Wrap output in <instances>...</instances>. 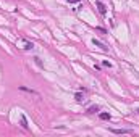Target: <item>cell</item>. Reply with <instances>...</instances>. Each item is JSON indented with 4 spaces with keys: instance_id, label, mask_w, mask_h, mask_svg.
<instances>
[{
    "instance_id": "obj_1",
    "label": "cell",
    "mask_w": 139,
    "mask_h": 137,
    "mask_svg": "<svg viewBox=\"0 0 139 137\" xmlns=\"http://www.w3.org/2000/svg\"><path fill=\"white\" fill-rule=\"evenodd\" d=\"M16 45H18L19 48H23V50H32V48H34V44L29 42V40H26V39H23V37H19L18 40H16Z\"/></svg>"
},
{
    "instance_id": "obj_9",
    "label": "cell",
    "mask_w": 139,
    "mask_h": 137,
    "mask_svg": "<svg viewBox=\"0 0 139 137\" xmlns=\"http://www.w3.org/2000/svg\"><path fill=\"white\" fill-rule=\"evenodd\" d=\"M74 98H76V102H79V103H81V102H83V94H81V92H78V94L74 95Z\"/></svg>"
},
{
    "instance_id": "obj_4",
    "label": "cell",
    "mask_w": 139,
    "mask_h": 137,
    "mask_svg": "<svg viewBox=\"0 0 139 137\" xmlns=\"http://www.w3.org/2000/svg\"><path fill=\"white\" fill-rule=\"evenodd\" d=\"M95 5H97V8H99V11H100V15H107V7L103 5L100 0H97L95 2Z\"/></svg>"
},
{
    "instance_id": "obj_8",
    "label": "cell",
    "mask_w": 139,
    "mask_h": 137,
    "mask_svg": "<svg viewBox=\"0 0 139 137\" xmlns=\"http://www.w3.org/2000/svg\"><path fill=\"white\" fill-rule=\"evenodd\" d=\"M87 113H99V107H97V105L89 107V108H87Z\"/></svg>"
},
{
    "instance_id": "obj_13",
    "label": "cell",
    "mask_w": 139,
    "mask_h": 137,
    "mask_svg": "<svg viewBox=\"0 0 139 137\" xmlns=\"http://www.w3.org/2000/svg\"><path fill=\"white\" fill-rule=\"evenodd\" d=\"M136 111H138V113H139V108H138V110H136Z\"/></svg>"
},
{
    "instance_id": "obj_5",
    "label": "cell",
    "mask_w": 139,
    "mask_h": 137,
    "mask_svg": "<svg viewBox=\"0 0 139 137\" xmlns=\"http://www.w3.org/2000/svg\"><path fill=\"white\" fill-rule=\"evenodd\" d=\"M19 90H23V92H28V94H32V95H39L34 89H29V87H24V86H19Z\"/></svg>"
},
{
    "instance_id": "obj_10",
    "label": "cell",
    "mask_w": 139,
    "mask_h": 137,
    "mask_svg": "<svg viewBox=\"0 0 139 137\" xmlns=\"http://www.w3.org/2000/svg\"><path fill=\"white\" fill-rule=\"evenodd\" d=\"M102 64H103V66H107V68H112V63H110V61H102Z\"/></svg>"
},
{
    "instance_id": "obj_11",
    "label": "cell",
    "mask_w": 139,
    "mask_h": 137,
    "mask_svg": "<svg viewBox=\"0 0 139 137\" xmlns=\"http://www.w3.org/2000/svg\"><path fill=\"white\" fill-rule=\"evenodd\" d=\"M66 2H68V3H79L81 0H66Z\"/></svg>"
},
{
    "instance_id": "obj_12",
    "label": "cell",
    "mask_w": 139,
    "mask_h": 137,
    "mask_svg": "<svg viewBox=\"0 0 139 137\" xmlns=\"http://www.w3.org/2000/svg\"><path fill=\"white\" fill-rule=\"evenodd\" d=\"M95 29H97L99 32H102V34H105V29H102V27H95Z\"/></svg>"
},
{
    "instance_id": "obj_2",
    "label": "cell",
    "mask_w": 139,
    "mask_h": 137,
    "mask_svg": "<svg viewBox=\"0 0 139 137\" xmlns=\"http://www.w3.org/2000/svg\"><path fill=\"white\" fill-rule=\"evenodd\" d=\"M92 44H94L95 47H99V48H102L103 52H107V50H108V47L105 45V44H102V42H100L99 39H92Z\"/></svg>"
},
{
    "instance_id": "obj_6",
    "label": "cell",
    "mask_w": 139,
    "mask_h": 137,
    "mask_svg": "<svg viewBox=\"0 0 139 137\" xmlns=\"http://www.w3.org/2000/svg\"><path fill=\"white\" fill-rule=\"evenodd\" d=\"M99 116H100V119H103V121H110V113H105V111H103V113H99Z\"/></svg>"
},
{
    "instance_id": "obj_3",
    "label": "cell",
    "mask_w": 139,
    "mask_h": 137,
    "mask_svg": "<svg viewBox=\"0 0 139 137\" xmlns=\"http://www.w3.org/2000/svg\"><path fill=\"white\" fill-rule=\"evenodd\" d=\"M112 134H133V131H130V129H110Z\"/></svg>"
},
{
    "instance_id": "obj_7",
    "label": "cell",
    "mask_w": 139,
    "mask_h": 137,
    "mask_svg": "<svg viewBox=\"0 0 139 137\" xmlns=\"http://www.w3.org/2000/svg\"><path fill=\"white\" fill-rule=\"evenodd\" d=\"M21 126H23V128L24 129H29V126H28V121H26V118H24V115H21Z\"/></svg>"
}]
</instances>
